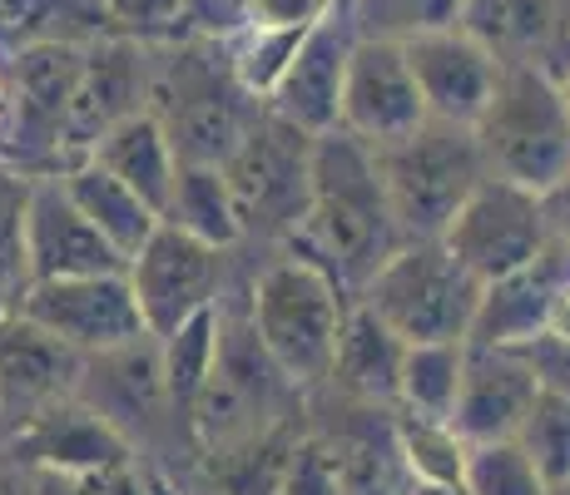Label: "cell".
I'll return each instance as SVG.
<instances>
[{"instance_id": "cell-30", "label": "cell", "mask_w": 570, "mask_h": 495, "mask_svg": "<svg viewBox=\"0 0 570 495\" xmlns=\"http://www.w3.org/2000/svg\"><path fill=\"white\" fill-rule=\"evenodd\" d=\"M303 36H308V30H268V26L238 30L234 40H224L228 65H234V80L244 85L258 105H268L273 90H278V80L288 75V60L298 55Z\"/></svg>"}, {"instance_id": "cell-35", "label": "cell", "mask_w": 570, "mask_h": 495, "mask_svg": "<svg viewBox=\"0 0 570 495\" xmlns=\"http://www.w3.org/2000/svg\"><path fill=\"white\" fill-rule=\"evenodd\" d=\"M189 6L194 0H100V16L109 36H129L139 46H159L189 30Z\"/></svg>"}, {"instance_id": "cell-17", "label": "cell", "mask_w": 570, "mask_h": 495, "mask_svg": "<svg viewBox=\"0 0 570 495\" xmlns=\"http://www.w3.org/2000/svg\"><path fill=\"white\" fill-rule=\"evenodd\" d=\"M357 30L343 10L323 16L303 36L298 55L288 60V75L278 80L268 109L288 125H298L303 135H333L343 129V85H347V60H353Z\"/></svg>"}, {"instance_id": "cell-5", "label": "cell", "mask_w": 570, "mask_h": 495, "mask_svg": "<svg viewBox=\"0 0 570 495\" xmlns=\"http://www.w3.org/2000/svg\"><path fill=\"white\" fill-rule=\"evenodd\" d=\"M377 169L407 238H442L466 198L491 179L476 129L436 125V119H426L416 135L397 145L377 149Z\"/></svg>"}, {"instance_id": "cell-27", "label": "cell", "mask_w": 570, "mask_h": 495, "mask_svg": "<svg viewBox=\"0 0 570 495\" xmlns=\"http://www.w3.org/2000/svg\"><path fill=\"white\" fill-rule=\"evenodd\" d=\"M392 456L407 471V481H422V486H466L471 446L456 436L452 422L397 412L392 416Z\"/></svg>"}, {"instance_id": "cell-29", "label": "cell", "mask_w": 570, "mask_h": 495, "mask_svg": "<svg viewBox=\"0 0 570 495\" xmlns=\"http://www.w3.org/2000/svg\"><path fill=\"white\" fill-rule=\"evenodd\" d=\"M466 0H343V16L353 20L357 40H397L407 46L416 36L462 26Z\"/></svg>"}, {"instance_id": "cell-2", "label": "cell", "mask_w": 570, "mask_h": 495, "mask_svg": "<svg viewBox=\"0 0 570 495\" xmlns=\"http://www.w3.org/2000/svg\"><path fill=\"white\" fill-rule=\"evenodd\" d=\"M347 313L353 297L298 253L268 263L248 288V323L293 387H317L333 377Z\"/></svg>"}, {"instance_id": "cell-39", "label": "cell", "mask_w": 570, "mask_h": 495, "mask_svg": "<svg viewBox=\"0 0 570 495\" xmlns=\"http://www.w3.org/2000/svg\"><path fill=\"white\" fill-rule=\"evenodd\" d=\"M541 208H546V224H551V244L570 253V169L541 194Z\"/></svg>"}, {"instance_id": "cell-40", "label": "cell", "mask_w": 570, "mask_h": 495, "mask_svg": "<svg viewBox=\"0 0 570 495\" xmlns=\"http://www.w3.org/2000/svg\"><path fill=\"white\" fill-rule=\"evenodd\" d=\"M546 343L570 347V283H566L561 293H556V303H551V323H546Z\"/></svg>"}, {"instance_id": "cell-25", "label": "cell", "mask_w": 570, "mask_h": 495, "mask_svg": "<svg viewBox=\"0 0 570 495\" xmlns=\"http://www.w3.org/2000/svg\"><path fill=\"white\" fill-rule=\"evenodd\" d=\"M164 224L184 228L199 244L228 253L234 244H244V224H238V204L228 189L224 169L214 164H179V179H174V198L164 208Z\"/></svg>"}, {"instance_id": "cell-24", "label": "cell", "mask_w": 570, "mask_h": 495, "mask_svg": "<svg viewBox=\"0 0 570 495\" xmlns=\"http://www.w3.org/2000/svg\"><path fill=\"white\" fill-rule=\"evenodd\" d=\"M60 179H65V189H70L75 204L85 208V218H90V224L100 228L109 244L125 253V258H135V253L159 234L164 218H159L155 208H149L135 189H129V184H119L109 169H100L95 159H85V164H75V169H65Z\"/></svg>"}, {"instance_id": "cell-16", "label": "cell", "mask_w": 570, "mask_h": 495, "mask_svg": "<svg viewBox=\"0 0 570 495\" xmlns=\"http://www.w3.org/2000/svg\"><path fill=\"white\" fill-rule=\"evenodd\" d=\"M546 392V377L535 372L525 347H471L466 343V377L456 396L452 426L466 446L517 442L535 396Z\"/></svg>"}, {"instance_id": "cell-22", "label": "cell", "mask_w": 570, "mask_h": 495, "mask_svg": "<svg viewBox=\"0 0 570 495\" xmlns=\"http://www.w3.org/2000/svg\"><path fill=\"white\" fill-rule=\"evenodd\" d=\"M402 357H407V343L353 297V313H347V323H343V343H337V362H333V377L327 382H337L343 392L363 396V402L397 406Z\"/></svg>"}, {"instance_id": "cell-36", "label": "cell", "mask_w": 570, "mask_h": 495, "mask_svg": "<svg viewBox=\"0 0 570 495\" xmlns=\"http://www.w3.org/2000/svg\"><path fill=\"white\" fill-rule=\"evenodd\" d=\"M343 0H248V26H268V30H313L323 16Z\"/></svg>"}, {"instance_id": "cell-14", "label": "cell", "mask_w": 570, "mask_h": 495, "mask_svg": "<svg viewBox=\"0 0 570 495\" xmlns=\"http://www.w3.org/2000/svg\"><path fill=\"white\" fill-rule=\"evenodd\" d=\"M426 125L407 46L397 40H357L343 85V129L372 149H387Z\"/></svg>"}, {"instance_id": "cell-43", "label": "cell", "mask_w": 570, "mask_h": 495, "mask_svg": "<svg viewBox=\"0 0 570 495\" xmlns=\"http://www.w3.org/2000/svg\"><path fill=\"white\" fill-rule=\"evenodd\" d=\"M561 90H566V105H570V65L561 70Z\"/></svg>"}, {"instance_id": "cell-7", "label": "cell", "mask_w": 570, "mask_h": 495, "mask_svg": "<svg viewBox=\"0 0 570 495\" xmlns=\"http://www.w3.org/2000/svg\"><path fill=\"white\" fill-rule=\"evenodd\" d=\"M80 70H85V46L55 40V36L30 40L10 60L0 139H6V154L20 164L26 179L60 174V135H65L75 85H80Z\"/></svg>"}, {"instance_id": "cell-44", "label": "cell", "mask_w": 570, "mask_h": 495, "mask_svg": "<svg viewBox=\"0 0 570 495\" xmlns=\"http://www.w3.org/2000/svg\"><path fill=\"white\" fill-rule=\"evenodd\" d=\"M551 495H570V481H556V486H551Z\"/></svg>"}, {"instance_id": "cell-34", "label": "cell", "mask_w": 570, "mask_h": 495, "mask_svg": "<svg viewBox=\"0 0 570 495\" xmlns=\"http://www.w3.org/2000/svg\"><path fill=\"white\" fill-rule=\"evenodd\" d=\"M278 495H347V451L298 442L278 466Z\"/></svg>"}, {"instance_id": "cell-32", "label": "cell", "mask_w": 570, "mask_h": 495, "mask_svg": "<svg viewBox=\"0 0 570 495\" xmlns=\"http://www.w3.org/2000/svg\"><path fill=\"white\" fill-rule=\"evenodd\" d=\"M517 442L551 486L556 481H570V392L546 387L535 396V406H531V416H525Z\"/></svg>"}, {"instance_id": "cell-37", "label": "cell", "mask_w": 570, "mask_h": 495, "mask_svg": "<svg viewBox=\"0 0 570 495\" xmlns=\"http://www.w3.org/2000/svg\"><path fill=\"white\" fill-rule=\"evenodd\" d=\"M407 486H397L387 461H377L372 451H363V446L347 451V495H407Z\"/></svg>"}, {"instance_id": "cell-38", "label": "cell", "mask_w": 570, "mask_h": 495, "mask_svg": "<svg viewBox=\"0 0 570 495\" xmlns=\"http://www.w3.org/2000/svg\"><path fill=\"white\" fill-rule=\"evenodd\" d=\"M80 481L90 495H149V466H139L135 456L90 471V476H80Z\"/></svg>"}, {"instance_id": "cell-31", "label": "cell", "mask_w": 570, "mask_h": 495, "mask_svg": "<svg viewBox=\"0 0 570 495\" xmlns=\"http://www.w3.org/2000/svg\"><path fill=\"white\" fill-rule=\"evenodd\" d=\"M26 198H30L26 174L0 169V323L20 313V297H26V288H30Z\"/></svg>"}, {"instance_id": "cell-21", "label": "cell", "mask_w": 570, "mask_h": 495, "mask_svg": "<svg viewBox=\"0 0 570 495\" xmlns=\"http://www.w3.org/2000/svg\"><path fill=\"white\" fill-rule=\"evenodd\" d=\"M90 159L115 174L119 184H129V189L164 218V208H169V198H174V179H179V154H174V139H169V129L159 125V115H149V109L129 115L125 125H115L100 145H95Z\"/></svg>"}, {"instance_id": "cell-42", "label": "cell", "mask_w": 570, "mask_h": 495, "mask_svg": "<svg viewBox=\"0 0 570 495\" xmlns=\"http://www.w3.org/2000/svg\"><path fill=\"white\" fill-rule=\"evenodd\" d=\"M407 495H471L466 486H422V481H412Z\"/></svg>"}, {"instance_id": "cell-23", "label": "cell", "mask_w": 570, "mask_h": 495, "mask_svg": "<svg viewBox=\"0 0 570 495\" xmlns=\"http://www.w3.org/2000/svg\"><path fill=\"white\" fill-rule=\"evenodd\" d=\"M561 26V0H466L462 30L501 65H541Z\"/></svg>"}, {"instance_id": "cell-9", "label": "cell", "mask_w": 570, "mask_h": 495, "mask_svg": "<svg viewBox=\"0 0 570 495\" xmlns=\"http://www.w3.org/2000/svg\"><path fill=\"white\" fill-rule=\"evenodd\" d=\"M442 244L481 283L521 273L525 263H535L551 248V224H546L541 194L517 189L507 179H487L462 204V214L446 224Z\"/></svg>"}, {"instance_id": "cell-4", "label": "cell", "mask_w": 570, "mask_h": 495, "mask_svg": "<svg viewBox=\"0 0 570 495\" xmlns=\"http://www.w3.org/2000/svg\"><path fill=\"white\" fill-rule=\"evenodd\" d=\"M487 283L446 253L442 238H407L377 273L357 303L392 327L407 347L416 343H466Z\"/></svg>"}, {"instance_id": "cell-3", "label": "cell", "mask_w": 570, "mask_h": 495, "mask_svg": "<svg viewBox=\"0 0 570 495\" xmlns=\"http://www.w3.org/2000/svg\"><path fill=\"white\" fill-rule=\"evenodd\" d=\"M491 179L546 194L570 169V105L561 75L546 65H507L476 125Z\"/></svg>"}, {"instance_id": "cell-19", "label": "cell", "mask_w": 570, "mask_h": 495, "mask_svg": "<svg viewBox=\"0 0 570 495\" xmlns=\"http://www.w3.org/2000/svg\"><path fill=\"white\" fill-rule=\"evenodd\" d=\"M570 283V253L566 248H546L535 263H525L521 273L487 283L481 288L476 323H471V347H531L546 337L551 323V303Z\"/></svg>"}, {"instance_id": "cell-33", "label": "cell", "mask_w": 570, "mask_h": 495, "mask_svg": "<svg viewBox=\"0 0 570 495\" xmlns=\"http://www.w3.org/2000/svg\"><path fill=\"white\" fill-rule=\"evenodd\" d=\"M466 491L471 495H551V481L535 471V461L521 451V442H491V446H471Z\"/></svg>"}, {"instance_id": "cell-12", "label": "cell", "mask_w": 570, "mask_h": 495, "mask_svg": "<svg viewBox=\"0 0 570 495\" xmlns=\"http://www.w3.org/2000/svg\"><path fill=\"white\" fill-rule=\"evenodd\" d=\"M218 278H224V253L174 224H159V234L129 258V288L145 313L149 337H169L194 313L214 307Z\"/></svg>"}, {"instance_id": "cell-13", "label": "cell", "mask_w": 570, "mask_h": 495, "mask_svg": "<svg viewBox=\"0 0 570 495\" xmlns=\"http://www.w3.org/2000/svg\"><path fill=\"white\" fill-rule=\"evenodd\" d=\"M26 258H30V283L109 278V273H129V258L109 244L90 218H85V208L70 198L60 174H40V179H30Z\"/></svg>"}, {"instance_id": "cell-28", "label": "cell", "mask_w": 570, "mask_h": 495, "mask_svg": "<svg viewBox=\"0 0 570 495\" xmlns=\"http://www.w3.org/2000/svg\"><path fill=\"white\" fill-rule=\"evenodd\" d=\"M466 377V343H416L402 357L397 377V412L432 416V422H452L456 396Z\"/></svg>"}, {"instance_id": "cell-20", "label": "cell", "mask_w": 570, "mask_h": 495, "mask_svg": "<svg viewBox=\"0 0 570 495\" xmlns=\"http://www.w3.org/2000/svg\"><path fill=\"white\" fill-rule=\"evenodd\" d=\"M20 446L30 451L36 471H65V476H90V471L135 456V442L80 396L55 402L50 412L20 426Z\"/></svg>"}, {"instance_id": "cell-6", "label": "cell", "mask_w": 570, "mask_h": 495, "mask_svg": "<svg viewBox=\"0 0 570 495\" xmlns=\"http://www.w3.org/2000/svg\"><path fill=\"white\" fill-rule=\"evenodd\" d=\"M313 135L263 109L234 159L224 164V179L234 189L244 238H268V244H293L308 224L313 204Z\"/></svg>"}, {"instance_id": "cell-10", "label": "cell", "mask_w": 570, "mask_h": 495, "mask_svg": "<svg viewBox=\"0 0 570 495\" xmlns=\"http://www.w3.org/2000/svg\"><path fill=\"white\" fill-rule=\"evenodd\" d=\"M20 317L46 327L50 337H60L80 357H105V352L135 347L149 337L145 313H139L135 288H129V273L30 283L20 297Z\"/></svg>"}, {"instance_id": "cell-11", "label": "cell", "mask_w": 570, "mask_h": 495, "mask_svg": "<svg viewBox=\"0 0 570 495\" xmlns=\"http://www.w3.org/2000/svg\"><path fill=\"white\" fill-rule=\"evenodd\" d=\"M149 70H155V50L129 36H105L85 46V70L60 135V174L90 159L115 125L149 109Z\"/></svg>"}, {"instance_id": "cell-41", "label": "cell", "mask_w": 570, "mask_h": 495, "mask_svg": "<svg viewBox=\"0 0 570 495\" xmlns=\"http://www.w3.org/2000/svg\"><path fill=\"white\" fill-rule=\"evenodd\" d=\"M30 495H90L80 476H65V471H36V486Z\"/></svg>"}, {"instance_id": "cell-18", "label": "cell", "mask_w": 570, "mask_h": 495, "mask_svg": "<svg viewBox=\"0 0 570 495\" xmlns=\"http://www.w3.org/2000/svg\"><path fill=\"white\" fill-rule=\"evenodd\" d=\"M85 357L36 327L30 317H6L0 323V416L10 422H36L55 402L80 396Z\"/></svg>"}, {"instance_id": "cell-1", "label": "cell", "mask_w": 570, "mask_h": 495, "mask_svg": "<svg viewBox=\"0 0 570 495\" xmlns=\"http://www.w3.org/2000/svg\"><path fill=\"white\" fill-rule=\"evenodd\" d=\"M407 234L392 214L387 184L377 169V149L353 139L347 129L317 135L313 145V204L308 224L288 253L317 263L347 297H357L372 283V273L392 258Z\"/></svg>"}, {"instance_id": "cell-8", "label": "cell", "mask_w": 570, "mask_h": 495, "mask_svg": "<svg viewBox=\"0 0 570 495\" xmlns=\"http://www.w3.org/2000/svg\"><path fill=\"white\" fill-rule=\"evenodd\" d=\"M293 382L278 372L268 347L258 343L254 323H228L224 317V343H218V367L208 377L204 396L194 402L189 426L199 436L208 456H228L238 446H258L268 436V422L278 412V392Z\"/></svg>"}, {"instance_id": "cell-15", "label": "cell", "mask_w": 570, "mask_h": 495, "mask_svg": "<svg viewBox=\"0 0 570 495\" xmlns=\"http://www.w3.org/2000/svg\"><path fill=\"white\" fill-rule=\"evenodd\" d=\"M407 60L416 75V90H422L426 119L456 125V129L481 125V115H487L491 95H497V85H501V70H507V65L481 46L476 36H466L462 26L407 40Z\"/></svg>"}, {"instance_id": "cell-26", "label": "cell", "mask_w": 570, "mask_h": 495, "mask_svg": "<svg viewBox=\"0 0 570 495\" xmlns=\"http://www.w3.org/2000/svg\"><path fill=\"white\" fill-rule=\"evenodd\" d=\"M218 343H224V307H204L189 323H179L169 337H159V372L169 392L174 416H189L194 402L204 396L208 377L218 367Z\"/></svg>"}]
</instances>
